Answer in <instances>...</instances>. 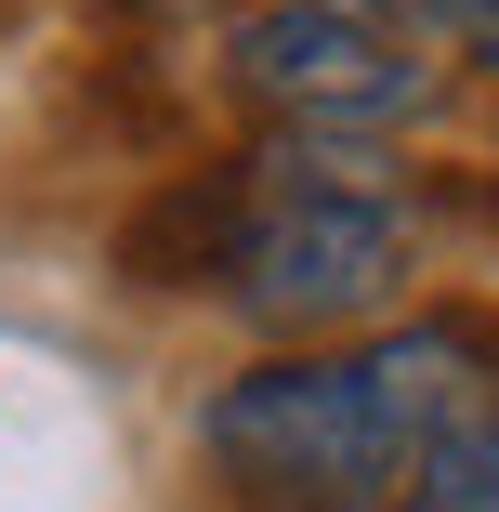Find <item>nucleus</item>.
<instances>
[{"mask_svg":"<svg viewBox=\"0 0 499 512\" xmlns=\"http://www.w3.org/2000/svg\"><path fill=\"white\" fill-rule=\"evenodd\" d=\"M342 14H368V0H342ZM408 14H486V0H408Z\"/></svg>","mask_w":499,"mask_h":512,"instance_id":"nucleus-6","label":"nucleus"},{"mask_svg":"<svg viewBox=\"0 0 499 512\" xmlns=\"http://www.w3.org/2000/svg\"><path fill=\"white\" fill-rule=\"evenodd\" d=\"M486 40H499V0H486Z\"/></svg>","mask_w":499,"mask_h":512,"instance_id":"nucleus-7","label":"nucleus"},{"mask_svg":"<svg viewBox=\"0 0 499 512\" xmlns=\"http://www.w3.org/2000/svg\"><path fill=\"white\" fill-rule=\"evenodd\" d=\"M499 407V316H408L368 355H276L197 407V447L250 512H381L421 447Z\"/></svg>","mask_w":499,"mask_h":512,"instance_id":"nucleus-1","label":"nucleus"},{"mask_svg":"<svg viewBox=\"0 0 499 512\" xmlns=\"http://www.w3.org/2000/svg\"><path fill=\"white\" fill-rule=\"evenodd\" d=\"M119 14H145V0H119Z\"/></svg>","mask_w":499,"mask_h":512,"instance_id":"nucleus-8","label":"nucleus"},{"mask_svg":"<svg viewBox=\"0 0 499 512\" xmlns=\"http://www.w3.org/2000/svg\"><path fill=\"white\" fill-rule=\"evenodd\" d=\"M408 512H499V407L408 460Z\"/></svg>","mask_w":499,"mask_h":512,"instance_id":"nucleus-5","label":"nucleus"},{"mask_svg":"<svg viewBox=\"0 0 499 512\" xmlns=\"http://www.w3.org/2000/svg\"><path fill=\"white\" fill-rule=\"evenodd\" d=\"M237 79L303 132H381V119H408L434 92V66L381 14H342V0H263V14H237Z\"/></svg>","mask_w":499,"mask_h":512,"instance_id":"nucleus-3","label":"nucleus"},{"mask_svg":"<svg viewBox=\"0 0 499 512\" xmlns=\"http://www.w3.org/2000/svg\"><path fill=\"white\" fill-rule=\"evenodd\" d=\"M224 237H237V171H171L119 224V276L132 289H224Z\"/></svg>","mask_w":499,"mask_h":512,"instance_id":"nucleus-4","label":"nucleus"},{"mask_svg":"<svg viewBox=\"0 0 499 512\" xmlns=\"http://www.w3.org/2000/svg\"><path fill=\"white\" fill-rule=\"evenodd\" d=\"M408 276V224L368 184V158H250L237 171V237H224V302L250 329H342Z\"/></svg>","mask_w":499,"mask_h":512,"instance_id":"nucleus-2","label":"nucleus"}]
</instances>
